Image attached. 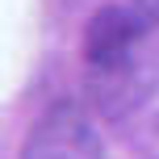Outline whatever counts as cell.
Instances as JSON below:
<instances>
[{
  "instance_id": "cell-1",
  "label": "cell",
  "mask_w": 159,
  "mask_h": 159,
  "mask_svg": "<svg viewBox=\"0 0 159 159\" xmlns=\"http://www.w3.org/2000/svg\"><path fill=\"white\" fill-rule=\"evenodd\" d=\"M21 159H105L101 134L75 101H55L42 109L21 143Z\"/></svg>"
},
{
  "instance_id": "cell-2",
  "label": "cell",
  "mask_w": 159,
  "mask_h": 159,
  "mask_svg": "<svg viewBox=\"0 0 159 159\" xmlns=\"http://www.w3.org/2000/svg\"><path fill=\"white\" fill-rule=\"evenodd\" d=\"M147 17L134 4H105L92 13V21L84 25V63L88 67H117L130 63L138 38H143Z\"/></svg>"
},
{
  "instance_id": "cell-3",
  "label": "cell",
  "mask_w": 159,
  "mask_h": 159,
  "mask_svg": "<svg viewBox=\"0 0 159 159\" xmlns=\"http://www.w3.org/2000/svg\"><path fill=\"white\" fill-rule=\"evenodd\" d=\"M130 4H134L147 21H159V0H130Z\"/></svg>"
}]
</instances>
